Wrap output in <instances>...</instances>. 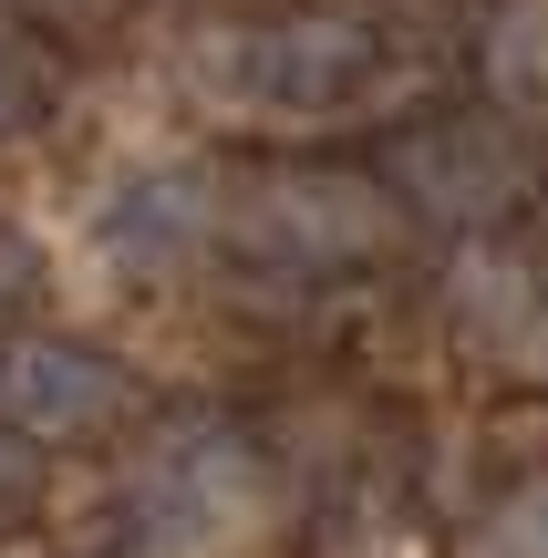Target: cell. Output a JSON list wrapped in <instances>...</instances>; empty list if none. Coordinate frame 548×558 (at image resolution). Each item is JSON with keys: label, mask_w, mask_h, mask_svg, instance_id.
I'll use <instances>...</instances> for the list:
<instances>
[{"label": "cell", "mask_w": 548, "mask_h": 558, "mask_svg": "<svg viewBox=\"0 0 548 558\" xmlns=\"http://www.w3.org/2000/svg\"><path fill=\"white\" fill-rule=\"evenodd\" d=\"M135 558H248L269 538V476L239 435H166L124 486Z\"/></svg>", "instance_id": "obj_1"}, {"label": "cell", "mask_w": 548, "mask_h": 558, "mask_svg": "<svg viewBox=\"0 0 548 558\" xmlns=\"http://www.w3.org/2000/svg\"><path fill=\"white\" fill-rule=\"evenodd\" d=\"M373 41L352 32V21L310 11V21H269V32H228L197 52L207 94L228 83V104H248V114H321V104H342L352 83H363Z\"/></svg>", "instance_id": "obj_2"}, {"label": "cell", "mask_w": 548, "mask_h": 558, "mask_svg": "<svg viewBox=\"0 0 548 558\" xmlns=\"http://www.w3.org/2000/svg\"><path fill=\"white\" fill-rule=\"evenodd\" d=\"M228 228H239V248H259L280 269H352L393 239V207L373 177H331L321 166V177H259Z\"/></svg>", "instance_id": "obj_3"}, {"label": "cell", "mask_w": 548, "mask_h": 558, "mask_svg": "<svg viewBox=\"0 0 548 558\" xmlns=\"http://www.w3.org/2000/svg\"><path fill=\"white\" fill-rule=\"evenodd\" d=\"M207 228H218V197L197 166H135L94 197V259L114 279H166L207 248Z\"/></svg>", "instance_id": "obj_4"}, {"label": "cell", "mask_w": 548, "mask_h": 558, "mask_svg": "<svg viewBox=\"0 0 548 558\" xmlns=\"http://www.w3.org/2000/svg\"><path fill=\"white\" fill-rule=\"evenodd\" d=\"M124 414V373L83 341H11L0 352V424L21 445H73Z\"/></svg>", "instance_id": "obj_5"}, {"label": "cell", "mask_w": 548, "mask_h": 558, "mask_svg": "<svg viewBox=\"0 0 548 558\" xmlns=\"http://www.w3.org/2000/svg\"><path fill=\"white\" fill-rule=\"evenodd\" d=\"M455 331L497 373H548V269H528L517 248H466L455 259Z\"/></svg>", "instance_id": "obj_6"}, {"label": "cell", "mask_w": 548, "mask_h": 558, "mask_svg": "<svg viewBox=\"0 0 548 558\" xmlns=\"http://www.w3.org/2000/svg\"><path fill=\"white\" fill-rule=\"evenodd\" d=\"M393 177H404V197H425L435 218H487V207L517 197V156L487 124H435V135H414L404 156H393Z\"/></svg>", "instance_id": "obj_7"}, {"label": "cell", "mask_w": 548, "mask_h": 558, "mask_svg": "<svg viewBox=\"0 0 548 558\" xmlns=\"http://www.w3.org/2000/svg\"><path fill=\"white\" fill-rule=\"evenodd\" d=\"M487 94L508 104V114H528V104H548V0H497L487 21Z\"/></svg>", "instance_id": "obj_8"}, {"label": "cell", "mask_w": 548, "mask_h": 558, "mask_svg": "<svg viewBox=\"0 0 548 558\" xmlns=\"http://www.w3.org/2000/svg\"><path fill=\"white\" fill-rule=\"evenodd\" d=\"M466 558H548V476L508 486V497L466 527Z\"/></svg>", "instance_id": "obj_9"}, {"label": "cell", "mask_w": 548, "mask_h": 558, "mask_svg": "<svg viewBox=\"0 0 548 558\" xmlns=\"http://www.w3.org/2000/svg\"><path fill=\"white\" fill-rule=\"evenodd\" d=\"M11 497H32V445L0 424V507H11Z\"/></svg>", "instance_id": "obj_10"}, {"label": "cell", "mask_w": 548, "mask_h": 558, "mask_svg": "<svg viewBox=\"0 0 548 558\" xmlns=\"http://www.w3.org/2000/svg\"><path fill=\"white\" fill-rule=\"evenodd\" d=\"M21 114V94H11V62H0V124H11Z\"/></svg>", "instance_id": "obj_11"}, {"label": "cell", "mask_w": 548, "mask_h": 558, "mask_svg": "<svg viewBox=\"0 0 548 558\" xmlns=\"http://www.w3.org/2000/svg\"><path fill=\"white\" fill-rule=\"evenodd\" d=\"M41 11H52V0H41ZM94 11H103V0H73V11H62V21H94Z\"/></svg>", "instance_id": "obj_12"}]
</instances>
